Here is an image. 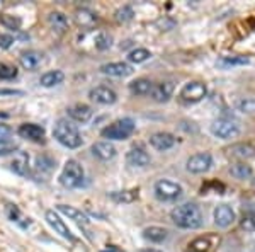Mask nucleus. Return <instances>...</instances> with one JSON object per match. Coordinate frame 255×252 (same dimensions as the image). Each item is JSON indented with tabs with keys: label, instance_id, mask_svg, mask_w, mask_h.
Wrapping results in <instances>:
<instances>
[{
	"label": "nucleus",
	"instance_id": "nucleus-1",
	"mask_svg": "<svg viewBox=\"0 0 255 252\" xmlns=\"http://www.w3.org/2000/svg\"><path fill=\"white\" fill-rule=\"evenodd\" d=\"M170 217L177 227L186 230H194L203 225V213H201L199 206L194 203H184L175 206L172 210Z\"/></svg>",
	"mask_w": 255,
	"mask_h": 252
},
{
	"label": "nucleus",
	"instance_id": "nucleus-2",
	"mask_svg": "<svg viewBox=\"0 0 255 252\" xmlns=\"http://www.w3.org/2000/svg\"><path fill=\"white\" fill-rule=\"evenodd\" d=\"M53 136H55L60 145L67 148H79L84 143L79 128L73 125L72 121H68V119H60L56 123L55 130H53Z\"/></svg>",
	"mask_w": 255,
	"mask_h": 252
},
{
	"label": "nucleus",
	"instance_id": "nucleus-3",
	"mask_svg": "<svg viewBox=\"0 0 255 252\" xmlns=\"http://www.w3.org/2000/svg\"><path fill=\"white\" fill-rule=\"evenodd\" d=\"M84 183V167L77 160H67L60 174V184L67 189H75Z\"/></svg>",
	"mask_w": 255,
	"mask_h": 252
},
{
	"label": "nucleus",
	"instance_id": "nucleus-4",
	"mask_svg": "<svg viewBox=\"0 0 255 252\" xmlns=\"http://www.w3.org/2000/svg\"><path fill=\"white\" fill-rule=\"evenodd\" d=\"M134 128H136V125H134L133 119L123 118V119L114 121L113 125L106 126L104 130L101 131V135L109 140H126L134 133Z\"/></svg>",
	"mask_w": 255,
	"mask_h": 252
},
{
	"label": "nucleus",
	"instance_id": "nucleus-5",
	"mask_svg": "<svg viewBox=\"0 0 255 252\" xmlns=\"http://www.w3.org/2000/svg\"><path fill=\"white\" fill-rule=\"evenodd\" d=\"M211 133L221 140H230V138H237V136L240 135V128H238L237 123L232 121V119L221 118V119H216L211 125Z\"/></svg>",
	"mask_w": 255,
	"mask_h": 252
},
{
	"label": "nucleus",
	"instance_id": "nucleus-6",
	"mask_svg": "<svg viewBox=\"0 0 255 252\" xmlns=\"http://www.w3.org/2000/svg\"><path fill=\"white\" fill-rule=\"evenodd\" d=\"M155 194L157 198L163 201H172V200H177V198L182 194V188L180 184L174 183V181H167V179H162L155 184Z\"/></svg>",
	"mask_w": 255,
	"mask_h": 252
},
{
	"label": "nucleus",
	"instance_id": "nucleus-7",
	"mask_svg": "<svg viewBox=\"0 0 255 252\" xmlns=\"http://www.w3.org/2000/svg\"><path fill=\"white\" fill-rule=\"evenodd\" d=\"M208 89L203 82H189L180 90V99L186 102H199L206 97Z\"/></svg>",
	"mask_w": 255,
	"mask_h": 252
},
{
	"label": "nucleus",
	"instance_id": "nucleus-8",
	"mask_svg": "<svg viewBox=\"0 0 255 252\" xmlns=\"http://www.w3.org/2000/svg\"><path fill=\"white\" fill-rule=\"evenodd\" d=\"M213 165V157L209 154H196L189 157L187 160V171L192 174H204L211 169Z\"/></svg>",
	"mask_w": 255,
	"mask_h": 252
},
{
	"label": "nucleus",
	"instance_id": "nucleus-9",
	"mask_svg": "<svg viewBox=\"0 0 255 252\" xmlns=\"http://www.w3.org/2000/svg\"><path fill=\"white\" fill-rule=\"evenodd\" d=\"M177 138L172 133H165V131H160V133L151 135L150 145L155 148L157 152H167L175 145Z\"/></svg>",
	"mask_w": 255,
	"mask_h": 252
},
{
	"label": "nucleus",
	"instance_id": "nucleus-10",
	"mask_svg": "<svg viewBox=\"0 0 255 252\" xmlns=\"http://www.w3.org/2000/svg\"><path fill=\"white\" fill-rule=\"evenodd\" d=\"M90 99H92V101H96L97 104L109 106V104H114V102L118 101V94L114 92L113 89L101 85V87H96V89L90 90Z\"/></svg>",
	"mask_w": 255,
	"mask_h": 252
},
{
	"label": "nucleus",
	"instance_id": "nucleus-11",
	"mask_svg": "<svg viewBox=\"0 0 255 252\" xmlns=\"http://www.w3.org/2000/svg\"><path fill=\"white\" fill-rule=\"evenodd\" d=\"M101 72L109 77H128L133 73V67L129 63H125V61H114V63L102 65Z\"/></svg>",
	"mask_w": 255,
	"mask_h": 252
},
{
	"label": "nucleus",
	"instance_id": "nucleus-12",
	"mask_svg": "<svg viewBox=\"0 0 255 252\" xmlns=\"http://www.w3.org/2000/svg\"><path fill=\"white\" fill-rule=\"evenodd\" d=\"M17 133L20 138L31 140V142H43L44 128L39 125H34V123H24V125L19 126Z\"/></svg>",
	"mask_w": 255,
	"mask_h": 252
},
{
	"label": "nucleus",
	"instance_id": "nucleus-13",
	"mask_svg": "<svg viewBox=\"0 0 255 252\" xmlns=\"http://www.w3.org/2000/svg\"><path fill=\"white\" fill-rule=\"evenodd\" d=\"M213 217H215V223L218 227H221V229H226V227H230L235 222V213H233V210L228 205L216 206Z\"/></svg>",
	"mask_w": 255,
	"mask_h": 252
},
{
	"label": "nucleus",
	"instance_id": "nucleus-14",
	"mask_svg": "<svg viewBox=\"0 0 255 252\" xmlns=\"http://www.w3.org/2000/svg\"><path fill=\"white\" fill-rule=\"evenodd\" d=\"M44 218H46V222L49 223V227H51V229H55V232L60 234L61 237L68 239V241H73V239H75V237H73V234L70 232L68 227L65 225V222L61 220V218L55 212H46Z\"/></svg>",
	"mask_w": 255,
	"mask_h": 252
},
{
	"label": "nucleus",
	"instance_id": "nucleus-15",
	"mask_svg": "<svg viewBox=\"0 0 255 252\" xmlns=\"http://www.w3.org/2000/svg\"><path fill=\"white\" fill-rule=\"evenodd\" d=\"M19 61H20V67H22L24 70H29V72H32V70H36L41 63H43L44 58H43V53L41 51L29 49V51H24L22 55H20Z\"/></svg>",
	"mask_w": 255,
	"mask_h": 252
},
{
	"label": "nucleus",
	"instance_id": "nucleus-16",
	"mask_svg": "<svg viewBox=\"0 0 255 252\" xmlns=\"http://www.w3.org/2000/svg\"><path fill=\"white\" fill-rule=\"evenodd\" d=\"M92 154L94 157H97L99 160L108 162V160L116 157V147L111 142H96L92 145Z\"/></svg>",
	"mask_w": 255,
	"mask_h": 252
},
{
	"label": "nucleus",
	"instance_id": "nucleus-17",
	"mask_svg": "<svg viewBox=\"0 0 255 252\" xmlns=\"http://www.w3.org/2000/svg\"><path fill=\"white\" fill-rule=\"evenodd\" d=\"M126 162L133 167H146L150 164V155L141 147H133L126 154Z\"/></svg>",
	"mask_w": 255,
	"mask_h": 252
},
{
	"label": "nucleus",
	"instance_id": "nucleus-18",
	"mask_svg": "<svg viewBox=\"0 0 255 252\" xmlns=\"http://www.w3.org/2000/svg\"><path fill=\"white\" fill-rule=\"evenodd\" d=\"M68 116L77 123H87L90 118H92L94 111L92 107L87 104H73L68 107Z\"/></svg>",
	"mask_w": 255,
	"mask_h": 252
},
{
	"label": "nucleus",
	"instance_id": "nucleus-19",
	"mask_svg": "<svg viewBox=\"0 0 255 252\" xmlns=\"http://www.w3.org/2000/svg\"><path fill=\"white\" fill-rule=\"evenodd\" d=\"M172 94H174V84L172 82H162L158 85H153L150 96L157 102H167L172 97Z\"/></svg>",
	"mask_w": 255,
	"mask_h": 252
},
{
	"label": "nucleus",
	"instance_id": "nucleus-20",
	"mask_svg": "<svg viewBox=\"0 0 255 252\" xmlns=\"http://www.w3.org/2000/svg\"><path fill=\"white\" fill-rule=\"evenodd\" d=\"M10 169L19 176H27V172H29V155L26 152H17L10 162Z\"/></svg>",
	"mask_w": 255,
	"mask_h": 252
},
{
	"label": "nucleus",
	"instance_id": "nucleus-21",
	"mask_svg": "<svg viewBox=\"0 0 255 252\" xmlns=\"http://www.w3.org/2000/svg\"><path fill=\"white\" fill-rule=\"evenodd\" d=\"M58 212L67 215L70 220L80 223V225H87L89 223V218L85 217V213H82V210L75 208V206H68V205H58Z\"/></svg>",
	"mask_w": 255,
	"mask_h": 252
},
{
	"label": "nucleus",
	"instance_id": "nucleus-22",
	"mask_svg": "<svg viewBox=\"0 0 255 252\" xmlns=\"http://www.w3.org/2000/svg\"><path fill=\"white\" fill-rule=\"evenodd\" d=\"M48 22H49V26H51L56 32H65V31L68 29V17L63 14V12H58V10L49 12Z\"/></svg>",
	"mask_w": 255,
	"mask_h": 252
},
{
	"label": "nucleus",
	"instance_id": "nucleus-23",
	"mask_svg": "<svg viewBox=\"0 0 255 252\" xmlns=\"http://www.w3.org/2000/svg\"><path fill=\"white\" fill-rule=\"evenodd\" d=\"M75 22L80 27H92L97 22V15L90 9H77L75 12Z\"/></svg>",
	"mask_w": 255,
	"mask_h": 252
},
{
	"label": "nucleus",
	"instance_id": "nucleus-24",
	"mask_svg": "<svg viewBox=\"0 0 255 252\" xmlns=\"http://www.w3.org/2000/svg\"><path fill=\"white\" fill-rule=\"evenodd\" d=\"M151 89H153V84L148 78H136L129 84V90L134 96H146L151 92Z\"/></svg>",
	"mask_w": 255,
	"mask_h": 252
},
{
	"label": "nucleus",
	"instance_id": "nucleus-25",
	"mask_svg": "<svg viewBox=\"0 0 255 252\" xmlns=\"http://www.w3.org/2000/svg\"><path fill=\"white\" fill-rule=\"evenodd\" d=\"M65 80V73L60 72V70H51V72H46L44 75H41L39 84L43 87H55V85L61 84Z\"/></svg>",
	"mask_w": 255,
	"mask_h": 252
},
{
	"label": "nucleus",
	"instance_id": "nucleus-26",
	"mask_svg": "<svg viewBox=\"0 0 255 252\" xmlns=\"http://www.w3.org/2000/svg\"><path fill=\"white\" fill-rule=\"evenodd\" d=\"M167 235L168 232L165 229H162V227H148V229L143 230V237H145L146 241L155 242V244L163 242L167 239Z\"/></svg>",
	"mask_w": 255,
	"mask_h": 252
},
{
	"label": "nucleus",
	"instance_id": "nucleus-27",
	"mask_svg": "<svg viewBox=\"0 0 255 252\" xmlns=\"http://www.w3.org/2000/svg\"><path fill=\"white\" fill-rule=\"evenodd\" d=\"M232 155L240 157V159H250V157H255V147H252L250 143H237L230 148Z\"/></svg>",
	"mask_w": 255,
	"mask_h": 252
},
{
	"label": "nucleus",
	"instance_id": "nucleus-28",
	"mask_svg": "<svg viewBox=\"0 0 255 252\" xmlns=\"http://www.w3.org/2000/svg\"><path fill=\"white\" fill-rule=\"evenodd\" d=\"M230 172H232L233 177H237V179H249L250 176H252V167H250L249 164L245 162H237V164H232V167H230Z\"/></svg>",
	"mask_w": 255,
	"mask_h": 252
},
{
	"label": "nucleus",
	"instance_id": "nucleus-29",
	"mask_svg": "<svg viewBox=\"0 0 255 252\" xmlns=\"http://www.w3.org/2000/svg\"><path fill=\"white\" fill-rule=\"evenodd\" d=\"M0 24L7 29H12V31H19L20 26H22V20L17 15H10V14H2L0 15Z\"/></svg>",
	"mask_w": 255,
	"mask_h": 252
},
{
	"label": "nucleus",
	"instance_id": "nucleus-30",
	"mask_svg": "<svg viewBox=\"0 0 255 252\" xmlns=\"http://www.w3.org/2000/svg\"><path fill=\"white\" fill-rule=\"evenodd\" d=\"M94 44H96V48L99 49V51H104V49L111 48V44H113V36L106 31L97 32L96 39H94Z\"/></svg>",
	"mask_w": 255,
	"mask_h": 252
},
{
	"label": "nucleus",
	"instance_id": "nucleus-31",
	"mask_svg": "<svg viewBox=\"0 0 255 252\" xmlns=\"http://www.w3.org/2000/svg\"><path fill=\"white\" fill-rule=\"evenodd\" d=\"M114 201L118 203H131L138 198V189H129V191H119V193H113L111 194Z\"/></svg>",
	"mask_w": 255,
	"mask_h": 252
},
{
	"label": "nucleus",
	"instance_id": "nucleus-32",
	"mask_svg": "<svg viewBox=\"0 0 255 252\" xmlns=\"http://www.w3.org/2000/svg\"><path fill=\"white\" fill-rule=\"evenodd\" d=\"M150 56H151V53L148 51V49L136 48V49H133L129 55H128V60H129L131 63H143V61H146Z\"/></svg>",
	"mask_w": 255,
	"mask_h": 252
},
{
	"label": "nucleus",
	"instance_id": "nucleus-33",
	"mask_svg": "<svg viewBox=\"0 0 255 252\" xmlns=\"http://www.w3.org/2000/svg\"><path fill=\"white\" fill-rule=\"evenodd\" d=\"M17 77V68L9 63H0V80H12Z\"/></svg>",
	"mask_w": 255,
	"mask_h": 252
},
{
	"label": "nucleus",
	"instance_id": "nucleus-34",
	"mask_svg": "<svg viewBox=\"0 0 255 252\" xmlns=\"http://www.w3.org/2000/svg\"><path fill=\"white\" fill-rule=\"evenodd\" d=\"M189 247H191L192 252H204V251L211 252V249H213V246L209 244V237H206V239H196V241L192 242Z\"/></svg>",
	"mask_w": 255,
	"mask_h": 252
},
{
	"label": "nucleus",
	"instance_id": "nucleus-35",
	"mask_svg": "<svg viewBox=\"0 0 255 252\" xmlns=\"http://www.w3.org/2000/svg\"><path fill=\"white\" fill-rule=\"evenodd\" d=\"M237 107L242 111V113L255 114V99H252V97L242 99V101H238V102H237Z\"/></svg>",
	"mask_w": 255,
	"mask_h": 252
},
{
	"label": "nucleus",
	"instance_id": "nucleus-36",
	"mask_svg": "<svg viewBox=\"0 0 255 252\" xmlns=\"http://www.w3.org/2000/svg\"><path fill=\"white\" fill-rule=\"evenodd\" d=\"M17 148H19V145L14 142V140H10V138L2 140V142H0V157L14 154V152L17 150Z\"/></svg>",
	"mask_w": 255,
	"mask_h": 252
},
{
	"label": "nucleus",
	"instance_id": "nucleus-37",
	"mask_svg": "<svg viewBox=\"0 0 255 252\" xmlns=\"http://www.w3.org/2000/svg\"><path fill=\"white\" fill-rule=\"evenodd\" d=\"M133 15H134V12L129 5H125V7H121V9L116 10L118 22H129V20L133 19Z\"/></svg>",
	"mask_w": 255,
	"mask_h": 252
},
{
	"label": "nucleus",
	"instance_id": "nucleus-38",
	"mask_svg": "<svg viewBox=\"0 0 255 252\" xmlns=\"http://www.w3.org/2000/svg\"><path fill=\"white\" fill-rule=\"evenodd\" d=\"M242 229L247 230V232H255V212L245 215L244 220H242Z\"/></svg>",
	"mask_w": 255,
	"mask_h": 252
},
{
	"label": "nucleus",
	"instance_id": "nucleus-39",
	"mask_svg": "<svg viewBox=\"0 0 255 252\" xmlns=\"http://www.w3.org/2000/svg\"><path fill=\"white\" fill-rule=\"evenodd\" d=\"M249 58L245 56H235V58H223L220 61V65H247Z\"/></svg>",
	"mask_w": 255,
	"mask_h": 252
},
{
	"label": "nucleus",
	"instance_id": "nucleus-40",
	"mask_svg": "<svg viewBox=\"0 0 255 252\" xmlns=\"http://www.w3.org/2000/svg\"><path fill=\"white\" fill-rule=\"evenodd\" d=\"M5 212H7V217L10 218V220H14V222H19V208L15 205H7L5 206Z\"/></svg>",
	"mask_w": 255,
	"mask_h": 252
},
{
	"label": "nucleus",
	"instance_id": "nucleus-41",
	"mask_svg": "<svg viewBox=\"0 0 255 252\" xmlns=\"http://www.w3.org/2000/svg\"><path fill=\"white\" fill-rule=\"evenodd\" d=\"M14 44V38L10 34H0V48L7 49Z\"/></svg>",
	"mask_w": 255,
	"mask_h": 252
},
{
	"label": "nucleus",
	"instance_id": "nucleus-42",
	"mask_svg": "<svg viewBox=\"0 0 255 252\" xmlns=\"http://www.w3.org/2000/svg\"><path fill=\"white\" fill-rule=\"evenodd\" d=\"M5 96H24V90H17V89H0V97H5Z\"/></svg>",
	"mask_w": 255,
	"mask_h": 252
},
{
	"label": "nucleus",
	"instance_id": "nucleus-43",
	"mask_svg": "<svg viewBox=\"0 0 255 252\" xmlns=\"http://www.w3.org/2000/svg\"><path fill=\"white\" fill-rule=\"evenodd\" d=\"M44 160H46V157H38V160H36V162H38V167L39 169H46V171H51L53 169V160H48V162H44Z\"/></svg>",
	"mask_w": 255,
	"mask_h": 252
},
{
	"label": "nucleus",
	"instance_id": "nucleus-44",
	"mask_svg": "<svg viewBox=\"0 0 255 252\" xmlns=\"http://www.w3.org/2000/svg\"><path fill=\"white\" fill-rule=\"evenodd\" d=\"M10 135H12V128L9 125H0V142L10 138Z\"/></svg>",
	"mask_w": 255,
	"mask_h": 252
},
{
	"label": "nucleus",
	"instance_id": "nucleus-45",
	"mask_svg": "<svg viewBox=\"0 0 255 252\" xmlns=\"http://www.w3.org/2000/svg\"><path fill=\"white\" fill-rule=\"evenodd\" d=\"M141 252H162V251H158V249H143Z\"/></svg>",
	"mask_w": 255,
	"mask_h": 252
}]
</instances>
